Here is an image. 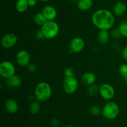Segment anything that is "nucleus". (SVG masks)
<instances>
[{"instance_id": "nucleus-20", "label": "nucleus", "mask_w": 127, "mask_h": 127, "mask_svg": "<svg viewBox=\"0 0 127 127\" xmlns=\"http://www.w3.org/2000/svg\"><path fill=\"white\" fill-rule=\"evenodd\" d=\"M29 112L32 114H37L40 110V104L38 102H32L29 105Z\"/></svg>"}, {"instance_id": "nucleus-23", "label": "nucleus", "mask_w": 127, "mask_h": 127, "mask_svg": "<svg viewBox=\"0 0 127 127\" xmlns=\"http://www.w3.org/2000/svg\"><path fill=\"white\" fill-rule=\"evenodd\" d=\"M119 28L120 29L122 36L127 38V21H123L122 22H121Z\"/></svg>"}, {"instance_id": "nucleus-6", "label": "nucleus", "mask_w": 127, "mask_h": 127, "mask_svg": "<svg viewBox=\"0 0 127 127\" xmlns=\"http://www.w3.org/2000/svg\"><path fill=\"white\" fill-rule=\"evenodd\" d=\"M63 87L64 92L68 94H73L78 89L79 87V83L78 81L75 77L69 76L64 77L63 80Z\"/></svg>"}, {"instance_id": "nucleus-16", "label": "nucleus", "mask_w": 127, "mask_h": 127, "mask_svg": "<svg viewBox=\"0 0 127 127\" xmlns=\"http://www.w3.org/2000/svg\"><path fill=\"white\" fill-rule=\"evenodd\" d=\"M97 38L100 43L106 44L110 39V33L106 30H100L98 32Z\"/></svg>"}, {"instance_id": "nucleus-8", "label": "nucleus", "mask_w": 127, "mask_h": 127, "mask_svg": "<svg viewBox=\"0 0 127 127\" xmlns=\"http://www.w3.org/2000/svg\"><path fill=\"white\" fill-rule=\"evenodd\" d=\"M16 61L17 64L21 66H27L31 62L30 53L25 50H19L16 53Z\"/></svg>"}, {"instance_id": "nucleus-25", "label": "nucleus", "mask_w": 127, "mask_h": 127, "mask_svg": "<svg viewBox=\"0 0 127 127\" xmlns=\"http://www.w3.org/2000/svg\"><path fill=\"white\" fill-rule=\"evenodd\" d=\"M112 37L114 38H119L120 36H122L121 33H120V31L119 28H115L112 31L111 33H110Z\"/></svg>"}, {"instance_id": "nucleus-7", "label": "nucleus", "mask_w": 127, "mask_h": 127, "mask_svg": "<svg viewBox=\"0 0 127 127\" xmlns=\"http://www.w3.org/2000/svg\"><path fill=\"white\" fill-rule=\"evenodd\" d=\"M99 94L104 100H110L115 96V89L111 84L104 83L99 86Z\"/></svg>"}, {"instance_id": "nucleus-15", "label": "nucleus", "mask_w": 127, "mask_h": 127, "mask_svg": "<svg viewBox=\"0 0 127 127\" xmlns=\"http://www.w3.org/2000/svg\"><path fill=\"white\" fill-rule=\"evenodd\" d=\"M127 10V6L122 1L117 2L114 6L113 12L114 15L117 16H122L125 13Z\"/></svg>"}, {"instance_id": "nucleus-30", "label": "nucleus", "mask_w": 127, "mask_h": 127, "mask_svg": "<svg viewBox=\"0 0 127 127\" xmlns=\"http://www.w3.org/2000/svg\"><path fill=\"white\" fill-rule=\"evenodd\" d=\"M28 3L30 7H33L37 4V0H28Z\"/></svg>"}, {"instance_id": "nucleus-18", "label": "nucleus", "mask_w": 127, "mask_h": 127, "mask_svg": "<svg viewBox=\"0 0 127 127\" xmlns=\"http://www.w3.org/2000/svg\"><path fill=\"white\" fill-rule=\"evenodd\" d=\"M93 4V0H78L77 4L78 8L83 11H86L91 9Z\"/></svg>"}, {"instance_id": "nucleus-9", "label": "nucleus", "mask_w": 127, "mask_h": 127, "mask_svg": "<svg viewBox=\"0 0 127 127\" xmlns=\"http://www.w3.org/2000/svg\"><path fill=\"white\" fill-rule=\"evenodd\" d=\"M17 42V36L13 33H8L2 37L1 45L5 49H10L16 45Z\"/></svg>"}, {"instance_id": "nucleus-10", "label": "nucleus", "mask_w": 127, "mask_h": 127, "mask_svg": "<svg viewBox=\"0 0 127 127\" xmlns=\"http://www.w3.org/2000/svg\"><path fill=\"white\" fill-rule=\"evenodd\" d=\"M69 47V50L73 53H79L84 48L85 42L81 37H74L71 40Z\"/></svg>"}, {"instance_id": "nucleus-21", "label": "nucleus", "mask_w": 127, "mask_h": 127, "mask_svg": "<svg viewBox=\"0 0 127 127\" xmlns=\"http://www.w3.org/2000/svg\"><path fill=\"white\" fill-rule=\"evenodd\" d=\"M88 93L91 96H95L99 93V86L95 84L89 86L88 88Z\"/></svg>"}, {"instance_id": "nucleus-17", "label": "nucleus", "mask_w": 127, "mask_h": 127, "mask_svg": "<svg viewBox=\"0 0 127 127\" xmlns=\"http://www.w3.org/2000/svg\"><path fill=\"white\" fill-rule=\"evenodd\" d=\"M29 7L28 0H17L15 4V7L17 12L22 13L26 11Z\"/></svg>"}, {"instance_id": "nucleus-32", "label": "nucleus", "mask_w": 127, "mask_h": 127, "mask_svg": "<svg viewBox=\"0 0 127 127\" xmlns=\"http://www.w3.org/2000/svg\"><path fill=\"white\" fill-rule=\"evenodd\" d=\"M40 1H42V2H48L50 0H40Z\"/></svg>"}, {"instance_id": "nucleus-22", "label": "nucleus", "mask_w": 127, "mask_h": 127, "mask_svg": "<svg viewBox=\"0 0 127 127\" xmlns=\"http://www.w3.org/2000/svg\"><path fill=\"white\" fill-rule=\"evenodd\" d=\"M119 71L123 78L125 81L127 80V63L121 64L119 68Z\"/></svg>"}, {"instance_id": "nucleus-3", "label": "nucleus", "mask_w": 127, "mask_h": 127, "mask_svg": "<svg viewBox=\"0 0 127 127\" xmlns=\"http://www.w3.org/2000/svg\"><path fill=\"white\" fill-rule=\"evenodd\" d=\"M41 31L43 32L45 38L48 40L53 39L59 33V25L55 21H47L41 27Z\"/></svg>"}, {"instance_id": "nucleus-12", "label": "nucleus", "mask_w": 127, "mask_h": 127, "mask_svg": "<svg viewBox=\"0 0 127 127\" xmlns=\"http://www.w3.org/2000/svg\"><path fill=\"white\" fill-rule=\"evenodd\" d=\"M5 109L8 113L11 114H15L19 109V105L17 102L13 99H8L6 100L4 104Z\"/></svg>"}, {"instance_id": "nucleus-34", "label": "nucleus", "mask_w": 127, "mask_h": 127, "mask_svg": "<svg viewBox=\"0 0 127 127\" xmlns=\"http://www.w3.org/2000/svg\"><path fill=\"white\" fill-rule=\"evenodd\" d=\"M57 127V126H52V127Z\"/></svg>"}, {"instance_id": "nucleus-4", "label": "nucleus", "mask_w": 127, "mask_h": 127, "mask_svg": "<svg viewBox=\"0 0 127 127\" xmlns=\"http://www.w3.org/2000/svg\"><path fill=\"white\" fill-rule=\"evenodd\" d=\"M120 108L115 102H109L104 105L102 109V114L107 120H114L119 115Z\"/></svg>"}, {"instance_id": "nucleus-33", "label": "nucleus", "mask_w": 127, "mask_h": 127, "mask_svg": "<svg viewBox=\"0 0 127 127\" xmlns=\"http://www.w3.org/2000/svg\"><path fill=\"white\" fill-rule=\"evenodd\" d=\"M74 127L71 126V125H68V126H66V127Z\"/></svg>"}, {"instance_id": "nucleus-1", "label": "nucleus", "mask_w": 127, "mask_h": 127, "mask_svg": "<svg viewBox=\"0 0 127 127\" xmlns=\"http://www.w3.org/2000/svg\"><path fill=\"white\" fill-rule=\"evenodd\" d=\"M92 22L99 30L109 31L114 26L115 16L109 10L100 9L94 12L92 16Z\"/></svg>"}, {"instance_id": "nucleus-5", "label": "nucleus", "mask_w": 127, "mask_h": 127, "mask_svg": "<svg viewBox=\"0 0 127 127\" xmlns=\"http://www.w3.org/2000/svg\"><path fill=\"white\" fill-rule=\"evenodd\" d=\"M16 74V68L12 62L3 61L0 63V75L1 77L8 79Z\"/></svg>"}, {"instance_id": "nucleus-27", "label": "nucleus", "mask_w": 127, "mask_h": 127, "mask_svg": "<svg viewBox=\"0 0 127 127\" xmlns=\"http://www.w3.org/2000/svg\"><path fill=\"white\" fill-rule=\"evenodd\" d=\"M27 67V70H28L29 72H31V73H35L37 69V66H36L34 64H32V63H30Z\"/></svg>"}, {"instance_id": "nucleus-11", "label": "nucleus", "mask_w": 127, "mask_h": 127, "mask_svg": "<svg viewBox=\"0 0 127 127\" xmlns=\"http://www.w3.org/2000/svg\"><path fill=\"white\" fill-rule=\"evenodd\" d=\"M42 12L47 21H54L57 16V10L55 7L51 5L45 6L42 9Z\"/></svg>"}, {"instance_id": "nucleus-37", "label": "nucleus", "mask_w": 127, "mask_h": 127, "mask_svg": "<svg viewBox=\"0 0 127 127\" xmlns=\"http://www.w3.org/2000/svg\"></svg>"}, {"instance_id": "nucleus-24", "label": "nucleus", "mask_w": 127, "mask_h": 127, "mask_svg": "<svg viewBox=\"0 0 127 127\" xmlns=\"http://www.w3.org/2000/svg\"><path fill=\"white\" fill-rule=\"evenodd\" d=\"M90 113L91 115H94V116H98L100 114H102V109H100V107L97 106V105H94L91 107Z\"/></svg>"}, {"instance_id": "nucleus-13", "label": "nucleus", "mask_w": 127, "mask_h": 127, "mask_svg": "<svg viewBox=\"0 0 127 127\" xmlns=\"http://www.w3.org/2000/svg\"><path fill=\"white\" fill-rule=\"evenodd\" d=\"M82 82L88 86L94 84L96 81V76L92 72H86L83 74L81 77Z\"/></svg>"}, {"instance_id": "nucleus-36", "label": "nucleus", "mask_w": 127, "mask_h": 127, "mask_svg": "<svg viewBox=\"0 0 127 127\" xmlns=\"http://www.w3.org/2000/svg\"><path fill=\"white\" fill-rule=\"evenodd\" d=\"M126 81H127V80H126Z\"/></svg>"}, {"instance_id": "nucleus-19", "label": "nucleus", "mask_w": 127, "mask_h": 127, "mask_svg": "<svg viewBox=\"0 0 127 127\" xmlns=\"http://www.w3.org/2000/svg\"><path fill=\"white\" fill-rule=\"evenodd\" d=\"M47 20L46 19L45 17L43 16L42 12H38L35 15L34 17H33V21L35 23L41 27L47 22Z\"/></svg>"}, {"instance_id": "nucleus-35", "label": "nucleus", "mask_w": 127, "mask_h": 127, "mask_svg": "<svg viewBox=\"0 0 127 127\" xmlns=\"http://www.w3.org/2000/svg\"><path fill=\"white\" fill-rule=\"evenodd\" d=\"M6 1H10V0H6Z\"/></svg>"}, {"instance_id": "nucleus-28", "label": "nucleus", "mask_w": 127, "mask_h": 127, "mask_svg": "<svg viewBox=\"0 0 127 127\" xmlns=\"http://www.w3.org/2000/svg\"><path fill=\"white\" fill-rule=\"evenodd\" d=\"M35 35H36V37H37V39H38V40H43L45 38V37H44V35H43V32H42L41 29L40 30V31H37V33H36Z\"/></svg>"}, {"instance_id": "nucleus-26", "label": "nucleus", "mask_w": 127, "mask_h": 127, "mask_svg": "<svg viewBox=\"0 0 127 127\" xmlns=\"http://www.w3.org/2000/svg\"><path fill=\"white\" fill-rule=\"evenodd\" d=\"M64 75L65 77L73 76H74V71L70 68H66L64 71Z\"/></svg>"}, {"instance_id": "nucleus-31", "label": "nucleus", "mask_w": 127, "mask_h": 127, "mask_svg": "<svg viewBox=\"0 0 127 127\" xmlns=\"http://www.w3.org/2000/svg\"><path fill=\"white\" fill-rule=\"evenodd\" d=\"M52 124L53 126H57L59 124V121L57 119H53L52 121Z\"/></svg>"}, {"instance_id": "nucleus-14", "label": "nucleus", "mask_w": 127, "mask_h": 127, "mask_svg": "<svg viewBox=\"0 0 127 127\" xmlns=\"http://www.w3.org/2000/svg\"><path fill=\"white\" fill-rule=\"evenodd\" d=\"M21 83H22V79L21 77L16 74H14L11 78L6 79V84L9 88H18L21 86Z\"/></svg>"}, {"instance_id": "nucleus-29", "label": "nucleus", "mask_w": 127, "mask_h": 127, "mask_svg": "<svg viewBox=\"0 0 127 127\" xmlns=\"http://www.w3.org/2000/svg\"><path fill=\"white\" fill-rule=\"evenodd\" d=\"M122 53L123 58H124V60L126 61L127 63V46H125V47L123 48Z\"/></svg>"}, {"instance_id": "nucleus-2", "label": "nucleus", "mask_w": 127, "mask_h": 127, "mask_svg": "<svg viewBox=\"0 0 127 127\" xmlns=\"http://www.w3.org/2000/svg\"><path fill=\"white\" fill-rule=\"evenodd\" d=\"M52 94V87L47 82H40L35 88L34 95L38 101H47L50 98Z\"/></svg>"}]
</instances>
